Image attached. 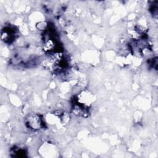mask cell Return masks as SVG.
<instances>
[{
    "label": "cell",
    "mask_w": 158,
    "mask_h": 158,
    "mask_svg": "<svg viewBox=\"0 0 158 158\" xmlns=\"http://www.w3.org/2000/svg\"><path fill=\"white\" fill-rule=\"evenodd\" d=\"M27 123L31 129L34 130L40 129L42 127V120L40 116L37 114H30L27 118Z\"/></svg>",
    "instance_id": "obj_1"
}]
</instances>
